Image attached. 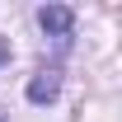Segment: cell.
Masks as SVG:
<instances>
[{
	"label": "cell",
	"mask_w": 122,
	"mask_h": 122,
	"mask_svg": "<svg viewBox=\"0 0 122 122\" xmlns=\"http://www.w3.org/2000/svg\"><path fill=\"white\" fill-rule=\"evenodd\" d=\"M0 61H5V42H0Z\"/></svg>",
	"instance_id": "3957f363"
},
{
	"label": "cell",
	"mask_w": 122,
	"mask_h": 122,
	"mask_svg": "<svg viewBox=\"0 0 122 122\" xmlns=\"http://www.w3.org/2000/svg\"><path fill=\"white\" fill-rule=\"evenodd\" d=\"M56 89H61V71L52 66V71H38V80L28 85V99H33V103H52Z\"/></svg>",
	"instance_id": "7a4b0ae2"
},
{
	"label": "cell",
	"mask_w": 122,
	"mask_h": 122,
	"mask_svg": "<svg viewBox=\"0 0 122 122\" xmlns=\"http://www.w3.org/2000/svg\"><path fill=\"white\" fill-rule=\"evenodd\" d=\"M38 24H42L47 33L66 38V33H71V24H75V14H71L66 5H47V10H38Z\"/></svg>",
	"instance_id": "6da1fadb"
}]
</instances>
